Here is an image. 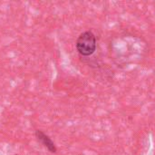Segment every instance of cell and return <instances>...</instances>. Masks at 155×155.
Wrapping results in <instances>:
<instances>
[{
    "label": "cell",
    "mask_w": 155,
    "mask_h": 155,
    "mask_svg": "<svg viewBox=\"0 0 155 155\" xmlns=\"http://www.w3.org/2000/svg\"><path fill=\"white\" fill-rule=\"evenodd\" d=\"M35 137L40 142V143L45 148H46L48 150V152H50L51 153H56L57 148L48 135H46L45 133H43L40 130H36L35 131Z\"/></svg>",
    "instance_id": "cell-2"
},
{
    "label": "cell",
    "mask_w": 155,
    "mask_h": 155,
    "mask_svg": "<svg viewBox=\"0 0 155 155\" xmlns=\"http://www.w3.org/2000/svg\"><path fill=\"white\" fill-rule=\"evenodd\" d=\"M76 49L83 56L92 55L96 49V37L92 31L82 33L76 41Z\"/></svg>",
    "instance_id": "cell-1"
}]
</instances>
